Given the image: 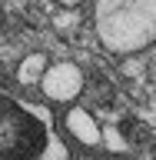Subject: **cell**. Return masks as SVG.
<instances>
[{
  "mask_svg": "<svg viewBox=\"0 0 156 160\" xmlns=\"http://www.w3.org/2000/svg\"><path fill=\"white\" fill-rule=\"evenodd\" d=\"M47 53H30V57L20 60V67H17V80L27 87V83H40V77H43V70H47Z\"/></svg>",
  "mask_w": 156,
  "mask_h": 160,
  "instance_id": "cell-4",
  "label": "cell"
},
{
  "mask_svg": "<svg viewBox=\"0 0 156 160\" xmlns=\"http://www.w3.org/2000/svg\"><path fill=\"white\" fill-rule=\"evenodd\" d=\"M153 157H156V147H153Z\"/></svg>",
  "mask_w": 156,
  "mask_h": 160,
  "instance_id": "cell-7",
  "label": "cell"
},
{
  "mask_svg": "<svg viewBox=\"0 0 156 160\" xmlns=\"http://www.w3.org/2000/svg\"><path fill=\"white\" fill-rule=\"evenodd\" d=\"M43 160H67V150H63V143H60V140H50L47 157H43Z\"/></svg>",
  "mask_w": 156,
  "mask_h": 160,
  "instance_id": "cell-5",
  "label": "cell"
},
{
  "mask_svg": "<svg viewBox=\"0 0 156 160\" xmlns=\"http://www.w3.org/2000/svg\"><path fill=\"white\" fill-rule=\"evenodd\" d=\"M93 23L113 53H139L156 40V0H97Z\"/></svg>",
  "mask_w": 156,
  "mask_h": 160,
  "instance_id": "cell-1",
  "label": "cell"
},
{
  "mask_svg": "<svg viewBox=\"0 0 156 160\" xmlns=\"http://www.w3.org/2000/svg\"><path fill=\"white\" fill-rule=\"evenodd\" d=\"M40 90H43L53 103H70V100H77L80 90H83V73H80L77 63H67V60L47 63L43 77H40Z\"/></svg>",
  "mask_w": 156,
  "mask_h": 160,
  "instance_id": "cell-2",
  "label": "cell"
},
{
  "mask_svg": "<svg viewBox=\"0 0 156 160\" xmlns=\"http://www.w3.org/2000/svg\"><path fill=\"white\" fill-rule=\"evenodd\" d=\"M57 3H60V7H63V10H77L80 3H83V0H57Z\"/></svg>",
  "mask_w": 156,
  "mask_h": 160,
  "instance_id": "cell-6",
  "label": "cell"
},
{
  "mask_svg": "<svg viewBox=\"0 0 156 160\" xmlns=\"http://www.w3.org/2000/svg\"><path fill=\"white\" fill-rule=\"evenodd\" d=\"M67 130H70V137H77L80 143H87V147H97L100 140H103V133H100V123L93 120V113L90 110H67Z\"/></svg>",
  "mask_w": 156,
  "mask_h": 160,
  "instance_id": "cell-3",
  "label": "cell"
}]
</instances>
